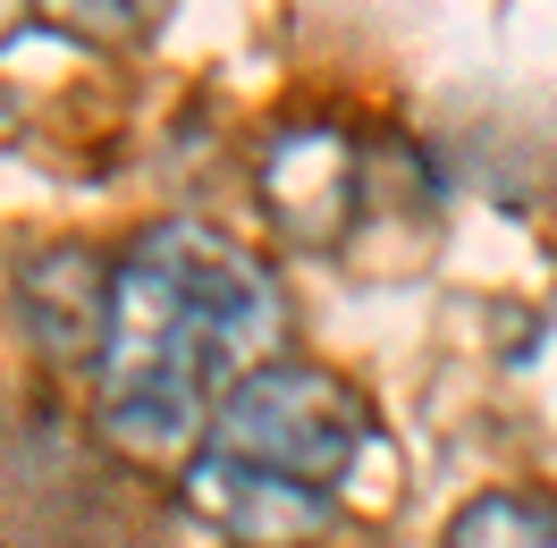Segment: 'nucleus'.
Wrapping results in <instances>:
<instances>
[{
    "label": "nucleus",
    "instance_id": "6e6552de",
    "mask_svg": "<svg viewBox=\"0 0 557 548\" xmlns=\"http://www.w3.org/2000/svg\"><path fill=\"white\" fill-rule=\"evenodd\" d=\"M17 9H26V0H0V26H9V17H17Z\"/></svg>",
    "mask_w": 557,
    "mask_h": 548
},
{
    "label": "nucleus",
    "instance_id": "f03ea898",
    "mask_svg": "<svg viewBox=\"0 0 557 548\" xmlns=\"http://www.w3.org/2000/svg\"><path fill=\"white\" fill-rule=\"evenodd\" d=\"M211 447H228L245 464H271L287 481L338 489L363 464V447H372V413H363V397L347 379L321 372V363H262L253 379H237L220 397Z\"/></svg>",
    "mask_w": 557,
    "mask_h": 548
},
{
    "label": "nucleus",
    "instance_id": "39448f33",
    "mask_svg": "<svg viewBox=\"0 0 557 548\" xmlns=\"http://www.w3.org/2000/svg\"><path fill=\"white\" fill-rule=\"evenodd\" d=\"M262 203L296 245H338L355 220V144L338 127H278L262 144Z\"/></svg>",
    "mask_w": 557,
    "mask_h": 548
},
{
    "label": "nucleus",
    "instance_id": "20e7f679",
    "mask_svg": "<svg viewBox=\"0 0 557 548\" xmlns=\"http://www.w3.org/2000/svg\"><path fill=\"white\" fill-rule=\"evenodd\" d=\"M110 312H119V271H102L94 245H42L17 262V321L51 363H94L102 372Z\"/></svg>",
    "mask_w": 557,
    "mask_h": 548
},
{
    "label": "nucleus",
    "instance_id": "0eeeda50",
    "mask_svg": "<svg viewBox=\"0 0 557 548\" xmlns=\"http://www.w3.org/2000/svg\"><path fill=\"white\" fill-rule=\"evenodd\" d=\"M26 9L76 42H102V51H119V42H136L152 26V0H26Z\"/></svg>",
    "mask_w": 557,
    "mask_h": 548
},
{
    "label": "nucleus",
    "instance_id": "7ed1b4c3",
    "mask_svg": "<svg viewBox=\"0 0 557 548\" xmlns=\"http://www.w3.org/2000/svg\"><path fill=\"white\" fill-rule=\"evenodd\" d=\"M177 498H186V514L203 523L211 540H228V548H313L338 523L330 489L287 481L271 464H245L228 447H195L186 473H177Z\"/></svg>",
    "mask_w": 557,
    "mask_h": 548
},
{
    "label": "nucleus",
    "instance_id": "f257e3e1",
    "mask_svg": "<svg viewBox=\"0 0 557 548\" xmlns=\"http://www.w3.org/2000/svg\"><path fill=\"white\" fill-rule=\"evenodd\" d=\"M278 278L203 220L144 228L119 262V312L102 346V431L127 456L195 447L220 397L278 363Z\"/></svg>",
    "mask_w": 557,
    "mask_h": 548
},
{
    "label": "nucleus",
    "instance_id": "423d86ee",
    "mask_svg": "<svg viewBox=\"0 0 557 548\" xmlns=\"http://www.w3.org/2000/svg\"><path fill=\"white\" fill-rule=\"evenodd\" d=\"M440 548H557V498L541 489H482L465 498Z\"/></svg>",
    "mask_w": 557,
    "mask_h": 548
}]
</instances>
